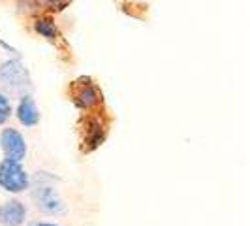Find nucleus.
I'll return each instance as SVG.
<instances>
[{
    "label": "nucleus",
    "mask_w": 250,
    "mask_h": 226,
    "mask_svg": "<svg viewBox=\"0 0 250 226\" xmlns=\"http://www.w3.org/2000/svg\"><path fill=\"white\" fill-rule=\"evenodd\" d=\"M30 185L28 174L21 162H13V160H2L0 162V187L8 192H23Z\"/></svg>",
    "instance_id": "obj_1"
},
{
    "label": "nucleus",
    "mask_w": 250,
    "mask_h": 226,
    "mask_svg": "<svg viewBox=\"0 0 250 226\" xmlns=\"http://www.w3.org/2000/svg\"><path fill=\"white\" fill-rule=\"evenodd\" d=\"M0 147L6 160L21 162L26 157V141L15 128H4L0 134Z\"/></svg>",
    "instance_id": "obj_2"
},
{
    "label": "nucleus",
    "mask_w": 250,
    "mask_h": 226,
    "mask_svg": "<svg viewBox=\"0 0 250 226\" xmlns=\"http://www.w3.org/2000/svg\"><path fill=\"white\" fill-rule=\"evenodd\" d=\"M26 219V207L23 202L8 200L0 205V225L2 226H21Z\"/></svg>",
    "instance_id": "obj_3"
},
{
    "label": "nucleus",
    "mask_w": 250,
    "mask_h": 226,
    "mask_svg": "<svg viewBox=\"0 0 250 226\" xmlns=\"http://www.w3.org/2000/svg\"><path fill=\"white\" fill-rule=\"evenodd\" d=\"M26 72L19 61H8L0 66V83L6 87L19 89L25 85Z\"/></svg>",
    "instance_id": "obj_4"
},
{
    "label": "nucleus",
    "mask_w": 250,
    "mask_h": 226,
    "mask_svg": "<svg viewBox=\"0 0 250 226\" xmlns=\"http://www.w3.org/2000/svg\"><path fill=\"white\" fill-rule=\"evenodd\" d=\"M34 198L38 202V207H42L47 213H62L64 211L62 200L53 187H38Z\"/></svg>",
    "instance_id": "obj_5"
},
{
    "label": "nucleus",
    "mask_w": 250,
    "mask_h": 226,
    "mask_svg": "<svg viewBox=\"0 0 250 226\" xmlns=\"http://www.w3.org/2000/svg\"><path fill=\"white\" fill-rule=\"evenodd\" d=\"M74 100L83 110H92V108H96L102 102V94L92 83H81L74 90Z\"/></svg>",
    "instance_id": "obj_6"
},
{
    "label": "nucleus",
    "mask_w": 250,
    "mask_h": 226,
    "mask_svg": "<svg viewBox=\"0 0 250 226\" xmlns=\"http://www.w3.org/2000/svg\"><path fill=\"white\" fill-rule=\"evenodd\" d=\"M17 119L25 126H36L40 121V112H38L36 102L30 96H23L19 106H17Z\"/></svg>",
    "instance_id": "obj_7"
},
{
    "label": "nucleus",
    "mask_w": 250,
    "mask_h": 226,
    "mask_svg": "<svg viewBox=\"0 0 250 226\" xmlns=\"http://www.w3.org/2000/svg\"><path fill=\"white\" fill-rule=\"evenodd\" d=\"M34 28H36V32H40L43 38H49V40H55L57 38V26L53 21L49 19H38L36 23H34Z\"/></svg>",
    "instance_id": "obj_8"
},
{
    "label": "nucleus",
    "mask_w": 250,
    "mask_h": 226,
    "mask_svg": "<svg viewBox=\"0 0 250 226\" xmlns=\"http://www.w3.org/2000/svg\"><path fill=\"white\" fill-rule=\"evenodd\" d=\"M12 115V104H10V98L6 94L0 92V125H4Z\"/></svg>",
    "instance_id": "obj_9"
},
{
    "label": "nucleus",
    "mask_w": 250,
    "mask_h": 226,
    "mask_svg": "<svg viewBox=\"0 0 250 226\" xmlns=\"http://www.w3.org/2000/svg\"><path fill=\"white\" fill-rule=\"evenodd\" d=\"M34 226H59V225H53V223H36Z\"/></svg>",
    "instance_id": "obj_10"
}]
</instances>
